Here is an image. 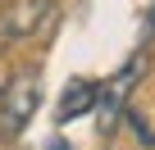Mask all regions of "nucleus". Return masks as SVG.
<instances>
[{
  "mask_svg": "<svg viewBox=\"0 0 155 150\" xmlns=\"http://www.w3.org/2000/svg\"><path fill=\"white\" fill-rule=\"evenodd\" d=\"M91 105H96V82L91 78H73L68 87H64V96H59V123H73V118H82V114H91Z\"/></svg>",
  "mask_w": 155,
  "mask_h": 150,
  "instance_id": "20e7f679",
  "label": "nucleus"
},
{
  "mask_svg": "<svg viewBox=\"0 0 155 150\" xmlns=\"http://www.w3.org/2000/svg\"><path fill=\"white\" fill-rule=\"evenodd\" d=\"M0 5H5V0H0Z\"/></svg>",
  "mask_w": 155,
  "mask_h": 150,
  "instance_id": "423d86ee",
  "label": "nucleus"
},
{
  "mask_svg": "<svg viewBox=\"0 0 155 150\" xmlns=\"http://www.w3.org/2000/svg\"><path fill=\"white\" fill-rule=\"evenodd\" d=\"M146 32H150V37H155V5H150V9H146Z\"/></svg>",
  "mask_w": 155,
  "mask_h": 150,
  "instance_id": "39448f33",
  "label": "nucleus"
},
{
  "mask_svg": "<svg viewBox=\"0 0 155 150\" xmlns=\"http://www.w3.org/2000/svg\"><path fill=\"white\" fill-rule=\"evenodd\" d=\"M55 14V0H5L0 5V41H32Z\"/></svg>",
  "mask_w": 155,
  "mask_h": 150,
  "instance_id": "7ed1b4c3",
  "label": "nucleus"
},
{
  "mask_svg": "<svg viewBox=\"0 0 155 150\" xmlns=\"http://www.w3.org/2000/svg\"><path fill=\"white\" fill-rule=\"evenodd\" d=\"M41 105V78L37 68H18L9 87H5V100H0V127H5V136H18L28 127V118L37 114Z\"/></svg>",
  "mask_w": 155,
  "mask_h": 150,
  "instance_id": "f03ea898",
  "label": "nucleus"
},
{
  "mask_svg": "<svg viewBox=\"0 0 155 150\" xmlns=\"http://www.w3.org/2000/svg\"><path fill=\"white\" fill-rule=\"evenodd\" d=\"M141 73H146V55H132L114 78H105V87H96V105H91V114H96V127H101V136H110L114 127H119V118L128 114V96H132V87L141 82Z\"/></svg>",
  "mask_w": 155,
  "mask_h": 150,
  "instance_id": "f257e3e1",
  "label": "nucleus"
}]
</instances>
